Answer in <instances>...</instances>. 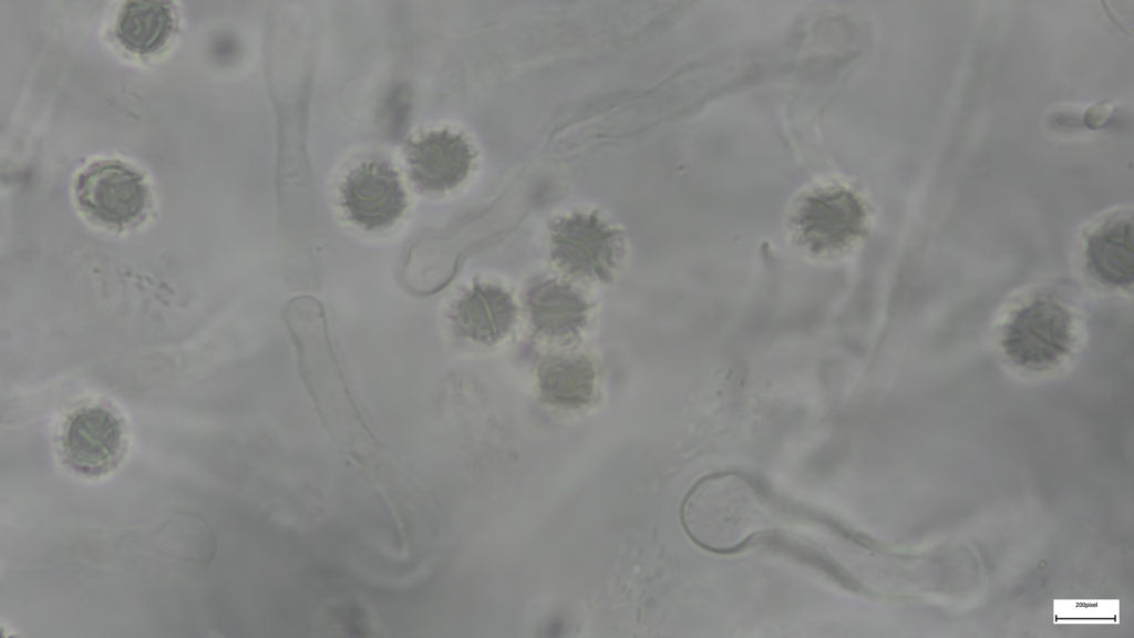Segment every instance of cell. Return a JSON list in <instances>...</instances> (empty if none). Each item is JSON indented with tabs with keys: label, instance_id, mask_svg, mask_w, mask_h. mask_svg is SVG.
<instances>
[{
	"label": "cell",
	"instance_id": "cell-1",
	"mask_svg": "<svg viewBox=\"0 0 1134 638\" xmlns=\"http://www.w3.org/2000/svg\"><path fill=\"white\" fill-rule=\"evenodd\" d=\"M681 522L689 537L715 553H729L773 531L779 514L765 492L734 472L700 480L685 495Z\"/></svg>",
	"mask_w": 1134,
	"mask_h": 638
},
{
	"label": "cell",
	"instance_id": "cell-2",
	"mask_svg": "<svg viewBox=\"0 0 1134 638\" xmlns=\"http://www.w3.org/2000/svg\"><path fill=\"white\" fill-rule=\"evenodd\" d=\"M1073 323L1070 312L1050 298H1037L1018 309L1002 333L1006 356L1029 371L1059 364L1071 351Z\"/></svg>",
	"mask_w": 1134,
	"mask_h": 638
},
{
	"label": "cell",
	"instance_id": "cell-3",
	"mask_svg": "<svg viewBox=\"0 0 1134 638\" xmlns=\"http://www.w3.org/2000/svg\"><path fill=\"white\" fill-rule=\"evenodd\" d=\"M124 450L122 421L103 405L80 408L62 429V461L80 475L97 477L107 474L121 462Z\"/></svg>",
	"mask_w": 1134,
	"mask_h": 638
},
{
	"label": "cell",
	"instance_id": "cell-4",
	"mask_svg": "<svg viewBox=\"0 0 1134 638\" xmlns=\"http://www.w3.org/2000/svg\"><path fill=\"white\" fill-rule=\"evenodd\" d=\"M75 196L95 219L116 226L132 224L145 212L148 188L143 176L118 161L90 165L76 178Z\"/></svg>",
	"mask_w": 1134,
	"mask_h": 638
},
{
	"label": "cell",
	"instance_id": "cell-5",
	"mask_svg": "<svg viewBox=\"0 0 1134 638\" xmlns=\"http://www.w3.org/2000/svg\"><path fill=\"white\" fill-rule=\"evenodd\" d=\"M341 203L349 219L370 231L395 224L406 208L402 179L386 162L371 160L354 167L341 186Z\"/></svg>",
	"mask_w": 1134,
	"mask_h": 638
},
{
	"label": "cell",
	"instance_id": "cell-6",
	"mask_svg": "<svg viewBox=\"0 0 1134 638\" xmlns=\"http://www.w3.org/2000/svg\"><path fill=\"white\" fill-rule=\"evenodd\" d=\"M405 157L410 177L419 188L442 193L468 177L474 152L462 134L437 130L410 142Z\"/></svg>",
	"mask_w": 1134,
	"mask_h": 638
},
{
	"label": "cell",
	"instance_id": "cell-7",
	"mask_svg": "<svg viewBox=\"0 0 1134 638\" xmlns=\"http://www.w3.org/2000/svg\"><path fill=\"white\" fill-rule=\"evenodd\" d=\"M617 233L594 214L577 213L560 219L551 231L554 257L579 275H605L619 248Z\"/></svg>",
	"mask_w": 1134,
	"mask_h": 638
},
{
	"label": "cell",
	"instance_id": "cell-8",
	"mask_svg": "<svg viewBox=\"0 0 1134 638\" xmlns=\"http://www.w3.org/2000/svg\"><path fill=\"white\" fill-rule=\"evenodd\" d=\"M1089 271L1100 282L1126 287L1133 282V245L1131 220L1117 217L1101 225L1086 241Z\"/></svg>",
	"mask_w": 1134,
	"mask_h": 638
},
{
	"label": "cell",
	"instance_id": "cell-9",
	"mask_svg": "<svg viewBox=\"0 0 1134 638\" xmlns=\"http://www.w3.org/2000/svg\"><path fill=\"white\" fill-rule=\"evenodd\" d=\"M514 306L509 297L491 286H475L452 309L454 328L465 338L492 342L512 326Z\"/></svg>",
	"mask_w": 1134,
	"mask_h": 638
},
{
	"label": "cell",
	"instance_id": "cell-10",
	"mask_svg": "<svg viewBox=\"0 0 1134 638\" xmlns=\"http://www.w3.org/2000/svg\"><path fill=\"white\" fill-rule=\"evenodd\" d=\"M859 204L844 188L824 187L814 192L801 208V222L811 237L824 243L847 237L858 224Z\"/></svg>",
	"mask_w": 1134,
	"mask_h": 638
},
{
	"label": "cell",
	"instance_id": "cell-11",
	"mask_svg": "<svg viewBox=\"0 0 1134 638\" xmlns=\"http://www.w3.org/2000/svg\"><path fill=\"white\" fill-rule=\"evenodd\" d=\"M173 28L174 18L168 3L130 1L118 14L115 34L128 51L147 54L166 43Z\"/></svg>",
	"mask_w": 1134,
	"mask_h": 638
},
{
	"label": "cell",
	"instance_id": "cell-12",
	"mask_svg": "<svg viewBox=\"0 0 1134 638\" xmlns=\"http://www.w3.org/2000/svg\"><path fill=\"white\" fill-rule=\"evenodd\" d=\"M542 388L553 402L577 404L584 402L591 390V374L583 362H557L545 370Z\"/></svg>",
	"mask_w": 1134,
	"mask_h": 638
}]
</instances>
